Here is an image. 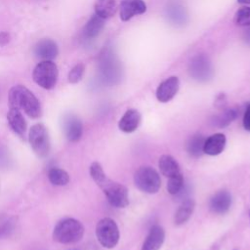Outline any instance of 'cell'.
Instances as JSON below:
<instances>
[{
	"label": "cell",
	"mask_w": 250,
	"mask_h": 250,
	"mask_svg": "<svg viewBox=\"0 0 250 250\" xmlns=\"http://www.w3.org/2000/svg\"><path fill=\"white\" fill-rule=\"evenodd\" d=\"M10 107L23 110L31 118H38L41 115V105L35 95L22 85H16L9 92Z\"/></svg>",
	"instance_id": "cell-1"
},
{
	"label": "cell",
	"mask_w": 250,
	"mask_h": 250,
	"mask_svg": "<svg viewBox=\"0 0 250 250\" xmlns=\"http://www.w3.org/2000/svg\"><path fill=\"white\" fill-rule=\"evenodd\" d=\"M84 235V227L76 219L65 218L61 220L53 229V239L62 244L78 242Z\"/></svg>",
	"instance_id": "cell-2"
},
{
	"label": "cell",
	"mask_w": 250,
	"mask_h": 250,
	"mask_svg": "<svg viewBox=\"0 0 250 250\" xmlns=\"http://www.w3.org/2000/svg\"><path fill=\"white\" fill-rule=\"evenodd\" d=\"M135 186L143 192L153 194L161 187V179L158 172L150 166H142L134 174Z\"/></svg>",
	"instance_id": "cell-3"
},
{
	"label": "cell",
	"mask_w": 250,
	"mask_h": 250,
	"mask_svg": "<svg viewBox=\"0 0 250 250\" xmlns=\"http://www.w3.org/2000/svg\"><path fill=\"white\" fill-rule=\"evenodd\" d=\"M104 191L108 203L115 208H125L129 204V194L127 188L107 177L99 185Z\"/></svg>",
	"instance_id": "cell-4"
},
{
	"label": "cell",
	"mask_w": 250,
	"mask_h": 250,
	"mask_svg": "<svg viewBox=\"0 0 250 250\" xmlns=\"http://www.w3.org/2000/svg\"><path fill=\"white\" fill-rule=\"evenodd\" d=\"M59 70L53 61H41L38 62L32 72L34 82L43 89H53L58 81Z\"/></svg>",
	"instance_id": "cell-5"
},
{
	"label": "cell",
	"mask_w": 250,
	"mask_h": 250,
	"mask_svg": "<svg viewBox=\"0 0 250 250\" xmlns=\"http://www.w3.org/2000/svg\"><path fill=\"white\" fill-rule=\"evenodd\" d=\"M96 236L103 247L107 249L115 247L120 237L119 229L115 221L108 217L101 219L96 226Z\"/></svg>",
	"instance_id": "cell-6"
},
{
	"label": "cell",
	"mask_w": 250,
	"mask_h": 250,
	"mask_svg": "<svg viewBox=\"0 0 250 250\" xmlns=\"http://www.w3.org/2000/svg\"><path fill=\"white\" fill-rule=\"evenodd\" d=\"M28 142L31 148L39 157H46L50 152V138L47 128L42 123L31 126L28 133Z\"/></svg>",
	"instance_id": "cell-7"
},
{
	"label": "cell",
	"mask_w": 250,
	"mask_h": 250,
	"mask_svg": "<svg viewBox=\"0 0 250 250\" xmlns=\"http://www.w3.org/2000/svg\"><path fill=\"white\" fill-rule=\"evenodd\" d=\"M188 73L196 81L206 82L213 77V66L210 59L205 54L194 56L188 64Z\"/></svg>",
	"instance_id": "cell-8"
},
{
	"label": "cell",
	"mask_w": 250,
	"mask_h": 250,
	"mask_svg": "<svg viewBox=\"0 0 250 250\" xmlns=\"http://www.w3.org/2000/svg\"><path fill=\"white\" fill-rule=\"evenodd\" d=\"M179 88V78L177 76H171L158 85L156 89V99L160 103H168L176 96Z\"/></svg>",
	"instance_id": "cell-9"
},
{
	"label": "cell",
	"mask_w": 250,
	"mask_h": 250,
	"mask_svg": "<svg viewBox=\"0 0 250 250\" xmlns=\"http://www.w3.org/2000/svg\"><path fill=\"white\" fill-rule=\"evenodd\" d=\"M231 205V194L226 189L215 192L209 200V209L212 213L223 215L227 213Z\"/></svg>",
	"instance_id": "cell-10"
},
{
	"label": "cell",
	"mask_w": 250,
	"mask_h": 250,
	"mask_svg": "<svg viewBox=\"0 0 250 250\" xmlns=\"http://www.w3.org/2000/svg\"><path fill=\"white\" fill-rule=\"evenodd\" d=\"M146 11V5L144 0H122L119 6V16L121 21H127L144 14Z\"/></svg>",
	"instance_id": "cell-11"
},
{
	"label": "cell",
	"mask_w": 250,
	"mask_h": 250,
	"mask_svg": "<svg viewBox=\"0 0 250 250\" xmlns=\"http://www.w3.org/2000/svg\"><path fill=\"white\" fill-rule=\"evenodd\" d=\"M63 131L69 142H78L83 134V125L81 120L73 114H67L63 117Z\"/></svg>",
	"instance_id": "cell-12"
},
{
	"label": "cell",
	"mask_w": 250,
	"mask_h": 250,
	"mask_svg": "<svg viewBox=\"0 0 250 250\" xmlns=\"http://www.w3.org/2000/svg\"><path fill=\"white\" fill-rule=\"evenodd\" d=\"M33 54L42 61H52L59 54L58 45L52 39H41L34 45Z\"/></svg>",
	"instance_id": "cell-13"
},
{
	"label": "cell",
	"mask_w": 250,
	"mask_h": 250,
	"mask_svg": "<svg viewBox=\"0 0 250 250\" xmlns=\"http://www.w3.org/2000/svg\"><path fill=\"white\" fill-rule=\"evenodd\" d=\"M165 239V230L159 225L150 228L141 250H159Z\"/></svg>",
	"instance_id": "cell-14"
},
{
	"label": "cell",
	"mask_w": 250,
	"mask_h": 250,
	"mask_svg": "<svg viewBox=\"0 0 250 250\" xmlns=\"http://www.w3.org/2000/svg\"><path fill=\"white\" fill-rule=\"evenodd\" d=\"M227 139L223 133H216L205 139L203 151L210 156H216L222 153L226 147Z\"/></svg>",
	"instance_id": "cell-15"
},
{
	"label": "cell",
	"mask_w": 250,
	"mask_h": 250,
	"mask_svg": "<svg viewBox=\"0 0 250 250\" xmlns=\"http://www.w3.org/2000/svg\"><path fill=\"white\" fill-rule=\"evenodd\" d=\"M142 121V116L139 110L130 108L125 111L118 122V128L124 133H132L138 129Z\"/></svg>",
	"instance_id": "cell-16"
},
{
	"label": "cell",
	"mask_w": 250,
	"mask_h": 250,
	"mask_svg": "<svg viewBox=\"0 0 250 250\" xmlns=\"http://www.w3.org/2000/svg\"><path fill=\"white\" fill-rule=\"evenodd\" d=\"M7 121L13 132H15L21 138H24L26 132V122L20 109L10 107L7 113Z\"/></svg>",
	"instance_id": "cell-17"
},
{
	"label": "cell",
	"mask_w": 250,
	"mask_h": 250,
	"mask_svg": "<svg viewBox=\"0 0 250 250\" xmlns=\"http://www.w3.org/2000/svg\"><path fill=\"white\" fill-rule=\"evenodd\" d=\"M195 207V201L192 198H188L184 200L180 206L178 207L175 216H174V223L176 226H182L186 224L189 218L191 217Z\"/></svg>",
	"instance_id": "cell-18"
},
{
	"label": "cell",
	"mask_w": 250,
	"mask_h": 250,
	"mask_svg": "<svg viewBox=\"0 0 250 250\" xmlns=\"http://www.w3.org/2000/svg\"><path fill=\"white\" fill-rule=\"evenodd\" d=\"M104 26V20L100 18L96 14L93 15L83 27V30H82L83 37L87 40L96 38L100 34Z\"/></svg>",
	"instance_id": "cell-19"
},
{
	"label": "cell",
	"mask_w": 250,
	"mask_h": 250,
	"mask_svg": "<svg viewBox=\"0 0 250 250\" xmlns=\"http://www.w3.org/2000/svg\"><path fill=\"white\" fill-rule=\"evenodd\" d=\"M158 167L161 174L167 178L181 173V168L178 161L169 154H164L159 158Z\"/></svg>",
	"instance_id": "cell-20"
},
{
	"label": "cell",
	"mask_w": 250,
	"mask_h": 250,
	"mask_svg": "<svg viewBox=\"0 0 250 250\" xmlns=\"http://www.w3.org/2000/svg\"><path fill=\"white\" fill-rule=\"evenodd\" d=\"M204 142L205 138L202 134L196 133L189 137L186 144V150L187 152L194 158L200 157L204 151H203V146H204Z\"/></svg>",
	"instance_id": "cell-21"
},
{
	"label": "cell",
	"mask_w": 250,
	"mask_h": 250,
	"mask_svg": "<svg viewBox=\"0 0 250 250\" xmlns=\"http://www.w3.org/2000/svg\"><path fill=\"white\" fill-rule=\"evenodd\" d=\"M95 14L100 18L106 20L114 16L117 10L115 0H96L95 5Z\"/></svg>",
	"instance_id": "cell-22"
},
{
	"label": "cell",
	"mask_w": 250,
	"mask_h": 250,
	"mask_svg": "<svg viewBox=\"0 0 250 250\" xmlns=\"http://www.w3.org/2000/svg\"><path fill=\"white\" fill-rule=\"evenodd\" d=\"M237 114L238 113L235 108H226L213 118V124L219 128L226 127L236 119Z\"/></svg>",
	"instance_id": "cell-23"
},
{
	"label": "cell",
	"mask_w": 250,
	"mask_h": 250,
	"mask_svg": "<svg viewBox=\"0 0 250 250\" xmlns=\"http://www.w3.org/2000/svg\"><path fill=\"white\" fill-rule=\"evenodd\" d=\"M48 179L51 184L54 186H65L69 182V175L66 171L58 168L53 167L48 171Z\"/></svg>",
	"instance_id": "cell-24"
},
{
	"label": "cell",
	"mask_w": 250,
	"mask_h": 250,
	"mask_svg": "<svg viewBox=\"0 0 250 250\" xmlns=\"http://www.w3.org/2000/svg\"><path fill=\"white\" fill-rule=\"evenodd\" d=\"M166 188H167V191L170 194H172V195L178 194L184 188V176H183L182 172L175 176L168 178Z\"/></svg>",
	"instance_id": "cell-25"
},
{
	"label": "cell",
	"mask_w": 250,
	"mask_h": 250,
	"mask_svg": "<svg viewBox=\"0 0 250 250\" xmlns=\"http://www.w3.org/2000/svg\"><path fill=\"white\" fill-rule=\"evenodd\" d=\"M233 21L238 26H249L250 25V7L239 8L234 14Z\"/></svg>",
	"instance_id": "cell-26"
},
{
	"label": "cell",
	"mask_w": 250,
	"mask_h": 250,
	"mask_svg": "<svg viewBox=\"0 0 250 250\" xmlns=\"http://www.w3.org/2000/svg\"><path fill=\"white\" fill-rule=\"evenodd\" d=\"M89 171H90V176H91V178L93 179V181H94L98 186L106 178V175H105V173H104V171L102 165H101L99 162H97V161L93 162V163L90 165Z\"/></svg>",
	"instance_id": "cell-27"
},
{
	"label": "cell",
	"mask_w": 250,
	"mask_h": 250,
	"mask_svg": "<svg viewBox=\"0 0 250 250\" xmlns=\"http://www.w3.org/2000/svg\"><path fill=\"white\" fill-rule=\"evenodd\" d=\"M84 72H85V65H84V63H82V62L76 63L70 69V71L68 72V75H67L68 82L71 83V84L78 83L82 79V77L84 75Z\"/></svg>",
	"instance_id": "cell-28"
},
{
	"label": "cell",
	"mask_w": 250,
	"mask_h": 250,
	"mask_svg": "<svg viewBox=\"0 0 250 250\" xmlns=\"http://www.w3.org/2000/svg\"><path fill=\"white\" fill-rule=\"evenodd\" d=\"M227 104H228V100H227V97L225 94L221 93L219 94L216 99H215V103H214V105L220 109V110H224L227 108Z\"/></svg>",
	"instance_id": "cell-29"
},
{
	"label": "cell",
	"mask_w": 250,
	"mask_h": 250,
	"mask_svg": "<svg viewBox=\"0 0 250 250\" xmlns=\"http://www.w3.org/2000/svg\"><path fill=\"white\" fill-rule=\"evenodd\" d=\"M243 127L246 131L250 132V103L247 104L246 110L243 115Z\"/></svg>",
	"instance_id": "cell-30"
},
{
	"label": "cell",
	"mask_w": 250,
	"mask_h": 250,
	"mask_svg": "<svg viewBox=\"0 0 250 250\" xmlns=\"http://www.w3.org/2000/svg\"><path fill=\"white\" fill-rule=\"evenodd\" d=\"M10 41V34L6 31L0 32V46H5Z\"/></svg>",
	"instance_id": "cell-31"
},
{
	"label": "cell",
	"mask_w": 250,
	"mask_h": 250,
	"mask_svg": "<svg viewBox=\"0 0 250 250\" xmlns=\"http://www.w3.org/2000/svg\"><path fill=\"white\" fill-rule=\"evenodd\" d=\"M243 41L250 46V25L243 32Z\"/></svg>",
	"instance_id": "cell-32"
},
{
	"label": "cell",
	"mask_w": 250,
	"mask_h": 250,
	"mask_svg": "<svg viewBox=\"0 0 250 250\" xmlns=\"http://www.w3.org/2000/svg\"><path fill=\"white\" fill-rule=\"evenodd\" d=\"M237 2H238L239 4H244V5L250 4V0H237Z\"/></svg>",
	"instance_id": "cell-33"
},
{
	"label": "cell",
	"mask_w": 250,
	"mask_h": 250,
	"mask_svg": "<svg viewBox=\"0 0 250 250\" xmlns=\"http://www.w3.org/2000/svg\"><path fill=\"white\" fill-rule=\"evenodd\" d=\"M71 250H78V249H71Z\"/></svg>",
	"instance_id": "cell-34"
},
{
	"label": "cell",
	"mask_w": 250,
	"mask_h": 250,
	"mask_svg": "<svg viewBox=\"0 0 250 250\" xmlns=\"http://www.w3.org/2000/svg\"><path fill=\"white\" fill-rule=\"evenodd\" d=\"M249 217H250V212H249Z\"/></svg>",
	"instance_id": "cell-35"
}]
</instances>
